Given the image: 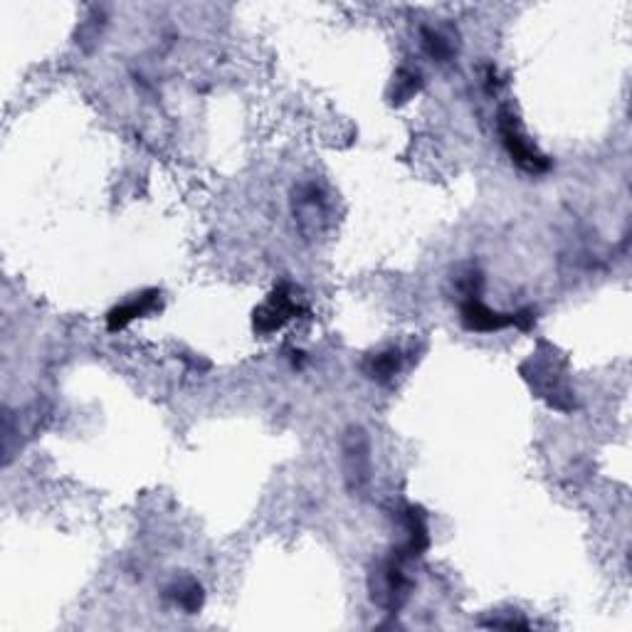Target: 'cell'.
Here are the masks:
<instances>
[{
	"mask_svg": "<svg viewBox=\"0 0 632 632\" xmlns=\"http://www.w3.org/2000/svg\"><path fill=\"white\" fill-rule=\"evenodd\" d=\"M156 309H161V292H158V289H149V292L136 294V297H131L129 302L119 304V307H114L112 312L107 314V329L109 331L126 329L131 321L156 312Z\"/></svg>",
	"mask_w": 632,
	"mask_h": 632,
	"instance_id": "obj_7",
	"label": "cell"
},
{
	"mask_svg": "<svg viewBox=\"0 0 632 632\" xmlns=\"http://www.w3.org/2000/svg\"><path fill=\"white\" fill-rule=\"evenodd\" d=\"M400 524H403V529H405V541L398 551L403 553L408 561L420 558L430 546L428 516H425L423 509L410 504V507H405L403 512H400Z\"/></svg>",
	"mask_w": 632,
	"mask_h": 632,
	"instance_id": "obj_5",
	"label": "cell"
},
{
	"mask_svg": "<svg viewBox=\"0 0 632 632\" xmlns=\"http://www.w3.org/2000/svg\"><path fill=\"white\" fill-rule=\"evenodd\" d=\"M460 321L467 331H477V334H494L507 326H512V314H502L489 309L479 299H465L460 307Z\"/></svg>",
	"mask_w": 632,
	"mask_h": 632,
	"instance_id": "obj_6",
	"label": "cell"
},
{
	"mask_svg": "<svg viewBox=\"0 0 632 632\" xmlns=\"http://www.w3.org/2000/svg\"><path fill=\"white\" fill-rule=\"evenodd\" d=\"M420 87H423V75L418 70L403 67V70L395 72L391 89H388V99H391V104H395V107H400V104L410 102L420 92Z\"/></svg>",
	"mask_w": 632,
	"mask_h": 632,
	"instance_id": "obj_10",
	"label": "cell"
},
{
	"mask_svg": "<svg viewBox=\"0 0 632 632\" xmlns=\"http://www.w3.org/2000/svg\"><path fill=\"white\" fill-rule=\"evenodd\" d=\"M405 563L408 558L400 551H393L386 561H381L376 566V571L371 573V598L373 603L381 605V608L391 610V613H398L400 608L408 600L410 583L408 573H405Z\"/></svg>",
	"mask_w": 632,
	"mask_h": 632,
	"instance_id": "obj_1",
	"label": "cell"
},
{
	"mask_svg": "<svg viewBox=\"0 0 632 632\" xmlns=\"http://www.w3.org/2000/svg\"><path fill=\"white\" fill-rule=\"evenodd\" d=\"M368 440L363 430L351 428L344 440V474L351 492H361L371 479V457H368Z\"/></svg>",
	"mask_w": 632,
	"mask_h": 632,
	"instance_id": "obj_4",
	"label": "cell"
},
{
	"mask_svg": "<svg viewBox=\"0 0 632 632\" xmlns=\"http://www.w3.org/2000/svg\"><path fill=\"white\" fill-rule=\"evenodd\" d=\"M166 598H171L173 603L181 605L186 613L193 615V613H198L200 608H203L205 593H203V586H200V583L193 581V578H188V581L173 583V586L166 591Z\"/></svg>",
	"mask_w": 632,
	"mask_h": 632,
	"instance_id": "obj_11",
	"label": "cell"
},
{
	"mask_svg": "<svg viewBox=\"0 0 632 632\" xmlns=\"http://www.w3.org/2000/svg\"><path fill=\"white\" fill-rule=\"evenodd\" d=\"M497 129H499V136H502V146L507 149V154L512 156V161L521 168V171L534 173V176L549 171L551 161L541 154L534 144H531L529 136L524 134V129H521L519 119H516V114L512 112V109H507V107L499 109Z\"/></svg>",
	"mask_w": 632,
	"mask_h": 632,
	"instance_id": "obj_2",
	"label": "cell"
},
{
	"mask_svg": "<svg viewBox=\"0 0 632 632\" xmlns=\"http://www.w3.org/2000/svg\"><path fill=\"white\" fill-rule=\"evenodd\" d=\"M536 324V314L534 309H519V312L512 314V326H516L519 331H531Z\"/></svg>",
	"mask_w": 632,
	"mask_h": 632,
	"instance_id": "obj_14",
	"label": "cell"
},
{
	"mask_svg": "<svg viewBox=\"0 0 632 632\" xmlns=\"http://www.w3.org/2000/svg\"><path fill=\"white\" fill-rule=\"evenodd\" d=\"M420 42H423L425 55L433 57L435 62H447L452 57V42L445 38L442 33H437L433 28H423L420 30Z\"/></svg>",
	"mask_w": 632,
	"mask_h": 632,
	"instance_id": "obj_12",
	"label": "cell"
},
{
	"mask_svg": "<svg viewBox=\"0 0 632 632\" xmlns=\"http://www.w3.org/2000/svg\"><path fill=\"white\" fill-rule=\"evenodd\" d=\"M299 312H302V309H299V302L294 299L292 287H289V284H279V287L272 289L267 302L255 309L252 326H255L257 334H275V331L287 326Z\"/></svg>",
	"mask_w": 632,
	"mask_h": 632,
	"instance_id": "obj_3",
	"label": "cell"
},
{
	"mask_svg": "<svg viewBox=\"0 0 632 632\" xmlns=\"http://www.w3.org/2000/svg\"><path fill=\"white\" fill-rule=\"evenodd\" d=\"M400 361H403V356H400L398 349L378 351V354L366 356V361H363V373H366L371 381L388 383L391 378H395V373L400 371Z\"/></svg>",
	"mask_w": 632,
	"mask_h": 632,
	"instance_id": "obj_9",
	"label": "cell"
},
{
	"mask_svg": "<svg viewBox=\"0 0 632 632\" xmlns=\"http://www.w3.org/2000/svg\"><path fill=\"white\" fill-rule=\"evenodd\" d=\"M482 287H484V277L477 267H467L465 272L457 275V289L465 294V299H479Z\"/></svg>",
	"mask_w": 632,
	"mask_h": 632,
	"instance_id": "obj_13",
	"label": "cell"
},
{
	"mask_svg": "<svg viewBox=\"0 0 632 632\" xmlns=\"http://www.w3.org/2000/svg\"><path fill=\"white\" fill-rule=\"evenodd\" d=\"M294 215L302 228V233L319 230V223L326 218V196L316 183H304L297 193H294Z\"/></svg>",
	"mask_w": 632,
	"mask_h": 632,
	"instance_id": "obj_8",
	"label": "cell"
}]
</instances>
